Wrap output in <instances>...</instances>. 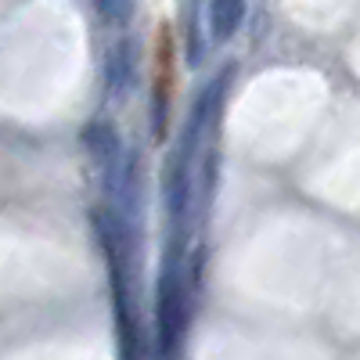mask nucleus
I'll use <instances>...</instances> for the list:
<instances>
[{
  "label": "nucleus",
  "instance_id": "1",
  "mask_svg": "<svg viewBox=\"0 0 360 360\" xmlns=\"http://www.w3.org/2000/svg\"><path fill=\"white\" fill-rule=\"evenodd\" d=\"M184 324H188V274L184 263H180V249L173 245L155 281V332L162 353H173L180 346Z\"/></svg>",
  "mask_w": 360,
  "mask_h": 360
},
{
  "label": "nucleus",
  "instance_id": "2",
  "mask_svg": "<svg viewBox=\"0 0 360 360\" xmlns=\"http://www.w3.org/2000/svg\"><path fill=\"white\" fill-rule=\"evenodd\" d=\"M83 148H86V155L94 159L98 166H105V169L123 162V144H119V134H115L112 123H105V119H94V123L83 127Z\"/></svg>",
  "mask_w": 360,
  "mask_h": 360
},
{
  "label": "nucleus",
  "instance_id": "3",
  "mask_svg": "<svg viewBox=\"0 0 360 360\" xmlns=\"http://www.w3.org/2000/svg\"><path fill=\"white\" fill-rule=\"evenodd\" d=\"M137 83V44L119 40L108 51V90L115 98H127Z\"/></svg>",
  "mask_w": 360,
  "mask_h": 360
},
{
  "label": "nucleus",
  "instance_id": "4",
  "mask_svg": "<svg viewBox=\"0 0 360 360\" xmlns=\"http://www.w3.org/2000/svg\"><path fill=\"white\" fill-rule=\"evenodd\" d=\"M245 22V0H209L205 4V25L217 44H227Z\"/></svg>",
  "mask_w": 360,
  "mask_h": 360
},
{
  "label": "nucleus",
  "instance_id": "5",
  "mask_svg": "<svg viewBox=\"0 0 360 360\" xmlns=\"http://www.w3.org/2000/svg\"><path fill=\"white\" fill-rule=\"evenodd\" d=\"M137 0H98V15L105 25H127L134 18Z\"/></svg>",
  "mask_w": 360,
  "mask_h": 360
}]
</instances>
